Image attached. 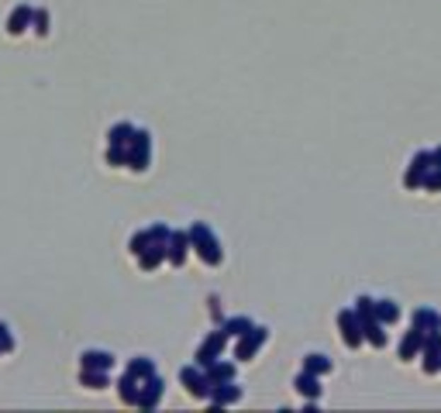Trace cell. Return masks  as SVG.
I'll return each mask as SVG.
<instances>
[{
	"instance_id": "6da1fadb",
	"label": "cell",
	"mask_w": 441,
	"mask_h": 413,
	"mask_svg": "<svg viewBox=\"0 0 441 413\" xmlns=\"http://www.w3.org/2000/svg\"><path fill=\"white\" fill-rule=\"evenodd\" d=\"M190 245L197 248V255L204 258L207 265H221L224 252H221V245H217V238L210 234L207 224H193V228H190Z\"/></svg>"
},
{
	"instance_id": "7a4b0ae2",
	"label": "cell",
	"mask_w": 441,
	"mask_h": 413,
	"mask_svg": "<svg viewBox=\"0 0 441 413\" xmlns=\"http://www.w3.org/2000/svg\"><path fill=\"white\" fill-rule=\"evenodd\" d=\"M149 149H152V141H149V131H134L128 141V165L134 169V173H142L145 165H149Z\"/></svg>"
},
{
	"instance_id": "3957f363",
	"label": "cell",
	"mask_w": 441,
	"mask_h": 413,
	"mask_svg": "<svg viewBox=\"0 0 441 413\" xmlns=\"http://www.w3.org/2000/svg\"><path fill=\"white\" fill-rule=\"evenodd\" d=\"M265 337H269V331H265V327H252L248 335H241V337H238V344H234V359H238V361H248L262 348V344H265Z\"/></svg>"
},
{
	"instance_id": "277c9868",
	"label": "cell",
	"mask_w": 441,
	"mask_h": 413,
	"mask_svg": "<svg viewBox=\"0 0 441 413\" xmlns=\"http://www.w3.org/2000/svg\"><path fill=\"white\" fill-rule=\"evenodd\" d=\"M338 327H341V337H345V344H348V348H359V344L365 341L362 324H359L355 310H341V313H338Z\"/></svg>"
},
{
	"instance_id": "5b68a950",
	"label": "cell",
	"mask_w": 441,
	"mask_h": 413,
	"mask_svg": "<svg viewBox=\"0 0 441 413\" xmlns=\"http://www.w3.org/2000/svg\"><path fill=\"white\" fill-rule=\"evenodd\" d=\"M183 386L190 389V396H197V400H204L210 396V383H207V372L200 368V365H190V368H183L180 372Z\"/></svg>"
},
{
	"instance_id": "8992f818",
	"label": "cell",
	"mask_w": 441,
	"mask_h": 413,
	"mask_svg": "<svg viewBox=\"0 0 441 413\" xmlns=\"http://www.w3.org/2000/svg\"><path fill=\"white\" fill-rule=\"evenodd\" d=\"M224 341H228V335H224V331H214V335H210L207 341L197 348V365H200V368H207L210 361H217V355L224 351Z\"/></svg>"
},
{
	"instance_id": "52a82bcc",
	"label": "cell",
	"mask_w": 441,
	"mask_h": 413,
	"mask_svg": "<svg viewBox=\"0 0 441 413\" xmlns=\"http://www.w3.org/2000/svg\"><path fill=\"white\" fill-rule=\"evenodd\" d=\"M428 169H431V152H417L414 162H411V169H407V176H403V186H407V190H420Z\"/></svg>"
},
{
	"instance_id": "ba28073f",
	"label": "cell",
	"mask_w": 441,
	"mask_h": 413,
	"mask_svg": "<svg viewBox=\"0 0 441 413\" xmlns=\"http://www.w3.org/2000/svg\"><path fill=\"white\" fill-rule=\"evenodd\" d=\"M420 355H424V372H441V331L424 335Z\"/></svg>"
},
{
	"instance_id": "9c48e42d",
	"label": "cell",
	"mask_w": 441,
	"mask_h": 413,
	"mask_svg": "<svg viewBox=\"0 0 441 413\" xmlns=\"http://www.w3.org/2000/svg\"><path fill=\"white\" fill-rule=\"evenodd\" d=\"M159 400H162V379H159V376H152V379H145V383H142V389H138V403H134V407H142V410H152Z\"/></svg>"
},
{
	"instance_id": "30bf717a",
	"label": "cell",
	"mask_w": 441,
	"mask_h": 413,
	"mask_svg": "<svg viewBox=\"0 0 441 413\" xmlns=\"http://www.w3.org/2000/svg\"><path fill=\"white\" fill-rule=\"evenodd\" d=\"M186 248H190V234L173 231V234H169V248H166V258H169L173 265H183V258H186Z\"/></svg>"
},
{
	"instance_id": "8fae6325",
	"label": "cell",
	"mask_w": 441,
	"mask_h": 413,
	"mask_svg": "<svg viewBox=\"0 0 441 413\" xmlns=\"http://www.w3.org/2000/svg\"><path fill=\"white\" fill-rule=\"evenodd\" d=\"M420 348H424V331L411 327V331H407V337L400 341V359H403V361L417 359V355H420Z\"/></svg>"
},
{
	"instance_id": "7c38bea8",
	"label": "cell",
	"mask_w": 441,
	"mask_h": 413,
	"mask_svg": "<svg viewBox=\"0 0 441 413\" xmlns=\"http://www.w3.org/2000/svg\"><path fill=\"white\" fill-rule=\"evenodd\" d=\"M204 372H207L210 386H221V383H231V379H234V365H231V361H210Z\"/></svg>"
},
{
	"instance_id": "4fadbf2b",
	"label": "cell",
	"mask_w": 441,
	"mask_h": 413,
	"mask_svg": "<svg viewBox=\"0 0 441 413\" xmlns=\"http://www.w3.org/2000/svg\"><path fill=\"white\" fill-rule=\"evenodd\" d=\"M241 400V389L231 383H221V386H210V403L214 407H224V403H238Z\"/></svg>"
},
{
	"instance_id": "5bb4252c",
	"label": "cell",
	"mask_w": 441,
	"mask_h": 413,
	"mask_svg": "<svg viewBox=\"0 0 441 413\" xmlns=\"http://www.w3.org/2000/svg\"><path fill=\"white\" fill-rule=\"evenodd\" d=\"M414 327L417 331H424V335H431V331H441V317L435 313V310H417L414 313Z\"/></svg>"
},
{
	"instance_id": "9a60e30c",
	"label": "cell",
	"mask_w": 441,
	"mask_h": 413,
	"mask_svg": "<svg viewBox=\"0 0 441 413\" xmlns=\"http://www.w3.org/2000/svg\"><path fill=\"white\" fill-rule=\"evenodd\" d=\"M114 365V355H107V351H86L83 355V368L86 372H107Z\"/></svg>"
},
{
	"instance_id": "2e32d148",
	"label": "cell",
	"mask_w": 441,
	"mask_h": 413,
	"mask_svg": "<svg viewBox=\"0 0 441 413\" xmlns=\"http://www.w3.org/2000/svg\"><path fill=\"white\" fill-rule=\"evenodd\" d=\"M131 134H134V128H131V124H114V128H110V134H107V138H110V149L125 152V149H128V141H131ZM125 155H128V152H125Z\"/></svg>"
},
{
	"instance_id": "e0dca14e",
	"label": "cell",
	"mask_w": 441,
	"mask_h": 413,
	"mask_svg": "<svg viewBox=\"0 0 441 413\" xmlns=\"http://www.w3.org/2000/svg\"><path fill=\"white\" fill-rule=\"evenodd\" d=\"M376 320L386 327V324H396L400 320V307L393 300H376Z\"/></svg>"
},
{
	"instance_id": "ac0fdd59",
	"label": "cell",
	"mask_w": 441,
	"mask_h": 413,
	"mask_svg": "<svg viewBox=\"0 0 441 413\" xmlns=\"http://www.w3.org/2000/svg\"><path fill=\"white\" fill-rule=\"evenodd\" d=\"M31 18H35V11H31V7H18V11L11 14V21H7V31H11V35H21Z\"/></svg>"
},
{
	"instance_id": "d6986e66",
	"label": "cell",
	"mask_w": 441,
	"mask_h": 413,
	"mask_svg": "<svg viewBox=\"0 0 441 413\" xmlns=\"http://www.w3.org/2000/svg\"><path fill=\"white\" fill-rule=\"evenodd\" d=\"M252 327H256V324H252L248 317H231V320H224V327H221V331H224L228 337H241V335H248Z\"/></svg>"
},
{
	"instance_id": "ffe728a7",
	"label": "cell",
	"mask_w": 441,
	"mask_h": 413,
	"mask_svg": "<svg viewBox=\"0 0 441 413\" xmlns=\"http://www.w3.org/2000/svg\"><path fill=\"white\" fill-rule=\"evenodd\" d=\"M293 386L300 389L304 396H311V400H314V396H317V392H321V383H317V376H314V372H300Z\"/></svg>"
},
{
	"instance_id": "44dd1931",
	"label": "cell",
	"mask_w": 441,
	"mask_h": 413,
	"mask_svg": "<svg viewBox=\"0 0 441 413\" xmlns=\"http://www.w3.org/2000/svg\"><path fill=\"white\" fill-rule=\"evenodd\" d=\"M304 372L328 376V372H331V359H324V355H307V359H304Z\"/></svg>"
},
{
	"instance_id": "7402d4cb",
	"label": "cell",
	"mask_w": 441,
	"mask_h": 413,
	"mask_svg": "<svg viewBox=\"0 0 441 413\" xmlns=\"http://www.w3.org/2000/svg\"><path fill=\"white\" fill-rule=\"evenodd\" d=\"M79 379H83V383H86L90 389H104L107 386V376H104V372H86V368H83V372H79Z\"/></svg>"
},
{
	"instance_id": "603a6c76",
	"label": "cell",
	"mask_w": 441,
	"mask_h": 413,
	"mask_svg": "<svg viewBox=\"0 0 441 413\" xmlns=\"http://www.w3.org/2000/svg\"><path fill=\"white\" fill-rule=\"evenodd\" d=\"M424 190H431V193H438L441 190V169H428V176H424Z\"/></svg>"
},
{
	"instance_id": "cb8c5ba5",
	"label": "cell",
	"mask_w": 441,
	"mask_h": 413,
	"mask_svg": "<svg viewBox=\"0 0 441 413\" xmlns=\"http://www.w3.org/2000/svg\"><path fill=\"white\" fill-rule=\"evenodd\" d=\"M31 21H35V31H38V35H45V31H49V14H45V11H35V18H31Z\"/></svg>"
},
{
	"instance_id": "d4e9b609",
	"label": "cell",
	"mask_w": 441,
	"mask_h": 413,
	"mask_svg": "<svg viewBox=\"0 0 441 413\" xmlns=\"http://www.w3.org/2000/svg\"><path fill=\"white\" fill-rule=\"evenodd\" d=\"M14 348V337L7 335V324H0V351H11Z\"/></svg>"
},
{
	"instance_id": "484cf974",
	"label": "cell",
	"mask_w": 441,
	"mask_h": 413,
	"mask_svg": "<svg viewBox=\"0 0 441 413\" xmlns=\"http://www.w3.org/2000/svg\"><path fill=\"white\" fill-rule=\"evenodd\" d=\"M431 165H435V169H441V149H435V152H431Z\"/></svg>"
}]
</instances>
